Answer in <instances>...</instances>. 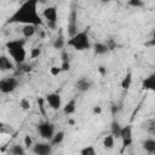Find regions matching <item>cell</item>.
Here are the masks:
<instances>
[{
	"instance_id": "obj_15",
	"label": "cell",
	"mask_w": 155,
	"mask_h": 155,
	"mask_svg": "<svg viewBox=\"0 0 155 155\" xmlns=\"http://www.w3.org/2000/svg\"><path fill=\"white\" fill-rule=\"evenodd\" d=\"M93 51H94L96 54L102 56V54H105L109 51V46L107 44H104V42H96L93 45Z\"/></svg>"
},
{
	"instance_id": "obj_10",
	"label": "cell",
	"mask_w": 155,
	"mask_h": 155,
	"mask_svg": "<svg viewBox=\"0 0 155 155\" xmlns=\"http://www.w3.org/2000/svg\"><path fill=\"white\" fill-rule=\"evenodd\" d=\"M120 138L122 139V143H124L125 147H127V145H130L132 143V126L131 125L121 127Z\"/></svg>"
},
{
	"instance_id": "obj_4",
	"label": "cell",
	"mask_w": 155,
	"mask_h": 155,
	"mask_svg": "<svg viewBox=\"0 0 155 155\" xmlns=\"http://www.w3.org/2000/svg\"><path fill=\"white\" fill-rule=\"evenodd\" d=\"M42 17L46 21L48 28L54 29L57 25V21H58V12H57V7L56 6H47L44 8L42 11Z\"/></svg>"
},
{
	"instance_id": "obj_32",
	"label": "cell",
	"mask_w": 155,
	"mask_h": 155,
	"mask_svg": "<svg viewBox=\"0 0 155 155\" xmlns=\"http://www.w3.org/2000/svg\"><path fill=\"white\" fill-rule=\"evenodd\" d=\"M68 124H69L70 126H74V125H75V121H74L73 119H69V120H68Z\"/></svg>"
},
{
	"instance_id": "obj_1",
	"label": "cell",
	"mask_w": 155,
	"mask_h": 155,
	"mask_svg": "<svg viewBox=\"0 0 155 155\" xmlns=\"http://www.w3.org/2000/svg\"><path fill=\"white\" fill-rule=\"evenodd\" d=\"M39 0H25L7 19V23H21V24H33L42 25L44 21L38 11Z\"/></svg>"
},
{
	"instance_id": "obj_3",
	"label": "cell",
	"mask_w": 155,
	"mask_h": 155,
	"mask_svg": "<svg viewBox=\"0 0 155 155\" xmlns=\"http://www.w3.org/2000/svg\"><path fill=\"white\" fill-rule=\"evenodd\" d=\"M67 46L74 48L75 51H86L91 48V41H90V36H88V30H81V31H76L75 34H73L68 41L65 42Z\"/></svg>"
},
{
	"instance_id": "obj_16",
	"label": "cell",
	"mask_w": 155,
	"mask_h": 155,
	"mask_svg": "<svg viewBox=\"0 0 155 155\" xmlns=\"http://www.w3.org/2000/svg\"><path fill=\"white\" fill-rule=\"evenodd\" d=\"M143 149L149 154H154L155 153V139H153V138L145 139L143 142Z\"/></svg>"
},
{
	"instance_id": "obj_7",
	"label": "cell",
	"mask_w": 155,
	"mask_h": 155,
	"mask_svg": "<svg viewBox=\"0 0 155 155\" xmlns=\"http://www.w3.org/2000/svg\"><path fill=\"white\" fill-rule=\"evenodd\" d=\"M45 101L47 103V105L52 109V110H59L62 108V97L59 93L57 92H51L47 93L45 96Z\"/></svg>"
},
{
	"instance_id": "obj_12",
	"label": "cell",
	"mask_w": 155,
	"mask_h": 155,
	"mask_svg": "<svg viewBox=\"0 0 155 155\" xmlns=\"http://www.w3.org/2000/svg\"><path fill=\"white\" fill-rule=\"evenodd\" d=\"M75 110H76V97L71 98L70 101H68V102L63 105V111H64V114H67V115L74 114Z\"/></svg>"
},
{
	"instance_id": "obj_18",
	"label": "cell",
	"mask_w": 155,
	"mask_h": 155,
	"mask_svg": "<svg viewBox=\"0 0 155 155\" xmlns=\"http://www.w3.org/2000/svg\"><path fill=\"white\" fill-rule=\"evenodd\" d=\"M131 85H132V74L131 73H127L122 78V80L120 82V86H121L122 90H128L131 87Z\"/></svg>"
},
{
	"instance_id": "obj_17",
	"label": "cell",
	"mask_w": 155,
	"mask_h": 155,
	"mask_svg": "<svg viewBox=\"0 0 155 155\" xmlns=\"http://www.w3.org/2000/svg\"><path fill=\"white\" fill-rule=\"evenodd\" d=\"M63 139H64V132L63 131H58V132H54V134L50 139V143L52 144V147H54V145L61 144L63 142Z\"/></svg>"
},
{
	"instance_id": "obj_29",
	"label": "cell",
	"mask_w": 155,
	"mask_h": 155,
	"mask_svg": "<svg viewBox=\"0 0 155 155\" xmlns=\"http://www.w3.org/2000/svg\"><path fill=\"white\" fill-rule=\"evenodd\" d=\"M70 69V63H69V61L68 62H62V64H61V70L62 71H68Z\"/></svg>"
},
{
	"instance_id": "obj_20",
	"label": "cell",
	"mask_w": 155,
	"mask_h": 155,
	"mask_svg": "<svg viewBox=\"0 0 155 155\" xmlns=\"http://www.w3.org/2000/svg\"><path fill=\"white\" fill-rule=\"evenodd\" d=\"M114 144H115V138L113 134H108L104 137L103 139V147L105 149H113L114 148Z\"/></svg>"
},
{
	"instance_id": "obj_9",
	"label": "cell",
	"mask_w": 155,
	"mask_h": 155,
	"mask_svg": "<svg viewBox=\"0 0 155 155\" xmlns=\"http://www.w3.org/2000/svg\"><path fill=\"white\" fill-rule=\"evenodd\" d=\"M15 69V62L7 54H0V71H8Z\"/></svg>"
},
{
	"instance_id": "obj_2",
	"label": "cell",
	"mask_w": 155,
	"mask_h": 155,
	"mask_svg": "<svg viewBox=\"0 0 155 155\" xmlns=\"http://www.w3.org/2000/svg\"><path fill=\"white\" fill-rule=\"evenodd\" d=\"M6 51L8 56L12 58L15 64H23L27 58V50H25V40L24 39H16L8 40L5 44Z\"/></svg>"
},
{
	"instance_id": "obj_33",
	"label": "cell",
	"mask_w": 155,
	"mask_h": 155,
	"mask_svg": "<svg viewBox=\"0 0 155 155\" xmlns=\"http://www.w3.org/2000/svg\"><path fill=\"white\" fill-rule=\"evenodd\" d=\"M101 2H104V4H107V2H110V1H113V0H99Z\"/></svg>"
},
{
	"instance_id": "obj_23",
	"label": "cell",
	"mask_w": 155,
	"mask_h": 155,
	"mask_svg": "<svg viewBox=\"0 0 155 155\" xmlns=\"http://www.w3.org/2000/svg\"><path fill=\"white\" fill-rule=\"evenodd\" d=\"M80 154L81 155H94L96 154V149L92 145H87V147H85V148H82L80 150Z\"/></svg>"
},
{
	"instance_id": "obj_22",
	"label": "cell",
	"mask_w": 155,
	"mask_h": 155,
	"mask_svg": "<svg viewBox=\"0 0 155 155\" xmlns=\"http://www.w3.org/2000/svg\"><path fill=\"white\" fill-rule=\"evenodd\" d=\"M19 107H21L22 110H29L31 108V103L28 98H22L19 101Z\"/></svg>"
},
{
	"instance_id": "obj_6",
	"label": "cell",
	"mask_w": 155,
	"mask_h": 155,
	"mask_svg": "<svg viewBox=\"0 0 155 155\" xmlns=\"http://www.w3.org/2000/svg\"><path fill=\"white\" fill-rule=\"evenodd\" d=\"M18 86V80L16 78H4L0 79V93L8 94L12 93Z\"/></svg>"
},
{
	"instance_id": "obj_31",
	"label": "cell",
	"mask_w": 155,
	"mask_h": 155,
	"mask_svg": "<svg viewBox=\"0 0 155 155\" xmlns=\"http://www.w3.org/2000/svg\"><path fill=\"white\" fill-rule=\"evenodd\" d=\"M98 71H99V74H101V75H103V76L107 74V69H105L103 65H101V67L98 68Z\"/></svg>"
},
{
	"instance_id": "obj_11",
	"label": "cell",
	"mask_w": 155,
	"mask_h": 155,
	"mask_svg": "<svg viewBox=\"0 0 155 155\" xmlns=\"http://www.w3.org/2000/svg\"><path fill=\"white\" fill-rule=\"evenodd\" d=\"M142 88L145 91H154L155 90V75L150 74L142 81Z\"/></svg>"
},
{
	"instance_id": "obj_5",
	"label": "cell",
	"mask_w": 155,
	"mask_h": 155,
	"mask_svg": "<svg viewBox=\"0 0 155 155\" xmlns=\"http://www.w3.org/2000/svg\"><path fill=\"white\" fill-rule=\"evenodd\" d=\"M36 130H38L39 134H40L44 139H46V140H50V139L52 138V136L54 134V132H56L54 125H53L52 122H50V121L40 122V124L38 125Z\"/></svg>"
},
{
	"instance_id": "obj_19",
	"label": "cell",
	"mask_w": 155,
	"mask_h": 155,
	"mask_svg": "<svg viewBox=\"0 0 155 155\" xmlns=\"http://www.w3.org/2000/svg\"><path fill=\"white\" fill-rule=\"evenodd\" d=\"M110 131H111V134L114 136V138H120V132H121V126L119 124V121L114 120L111 122V126H110Z\"/></svg>"
},
{
	"instance_id": "obj_34",
	"label": "cell",
	"mask_w": 155,
	"mask_h": 155,
	"mask_svg": "<svg viewBox=\"0 0 155 155\" xmlns=\"http://www.w3.org/2000/svg\"><path fill=\"white\" fill-rule=\"evenodd\" d=\"M2 130H4V124L0 122V131H2Z\"/></svg>"
},
{
	"instance_id": "obj_25",
	"label": "cell",
	"mask_w": 155,
	"mask_h": 155,
	"mask_svg": "<svg viewBox=\"0 0 155 155\" xmlns=\"http://www.w3.org/2000/svg\"><path fill=\"white\" fill-rule=\"evenodd\" d=\"M128 5L131 7H136V8H140L144 6L143 0H128Z\"/></svg>"
},
{
	"instance_id": "obj_21",
	"label": "cell",
	"mask_w": 155,
	"mask_h": 155,
	"mask_svg": "<svg viewBox=\"0 0 155 155\" xmlns=\"http://www.w3.org/2000/svg\"><path fill=\"white\" fill-rule=\"evenodd\" d=\"M10 153L11 154H15V155H23L25 153L24 148L19 144H13L11 148H10Z\"/></svg>"
},
{
	"instance_id": "obj_8",
	"label": "cell",
	"mask_w": 155,
	"mask_h": 155,
	"mask_svg": "<svg viewBox=\"0 0 155 155\" xmlns=\"http://www.w3.org/2000/svg\"><path fill=\"white\" fill-rule=\"evenodd\" d=\"M52 144L51 143H36L33 144L31 150L36 155H48L52 153Z\"/></svg>"
},
{
	"instance_id": "obj_13",
	"label": "cell",
	"mask_w": 155,
	"mask_h": 155,
	"mask_svg": "<svg viewBox=\"0 0 155 155\" xmlns=\"http://www.w3.org/2000/svg\"><path fill=\"white\" fill-rule=\"evenodd\" d=\"M36 33V25L33 24H23L22 27V34L25 39H29L31 36H34Z\"/></svg>"
},
{
	"instance_id": "obj_24",
	"label": "cell",
	"mask_w": 155,
	"mask_h": 155,
	"mask_svg": "<svg viewBox=\"0 0 155 155\" xmlns=\"http://www.w3.org/2000/svg\"><path fill=\"white\" fill-rule=\"evenodd\" d=\"M64 45H65V41H64V39H63L62 36L57 38V39L53 41V47H54V48H57V50L63 48V47H64Z\"/></svg>"
},
{
	"instance_id": "obj_14",
	"label": "cell",
	"mask_w": 155,
	"mask_h": 155,
	"mask_svg": "<svg viewBox=\"0 0 155 155\" xmlns=\"http://www.w3.org/2000/svg\"><path fill=\"white\" fill-rule=\"evenodd\" d=\"M76 87H78L79 91H81V92H86V91H88V90L92 87V82H91L88 79H86V78H81V79L78 80V82H76Z\"/></svg>"
},
{
	"instance_id": "obj_27",
	"label": "cell",
	"mask_w": 155,
	"mask_h": 155,
	"mask_svg": "<svg viewBox=\"0 0 155 155\" xmlns=\"http://www.w3.org/2000/svg\"><path fill=\"white\" fill-rule=\"evenodd\" d=\"M61 71H62V70H61V67L53 65V67H51V68H50V74H51V75H53V76H57Z\"/></svg>"
},
{
	"instance_id": "obj_26",
	"label": "cell",
	"mask_w": 155,
	"mask_h": 155,
	"mask_svg": "<svg viewBox=\"0 0 155 155\" xmlns=\"http://www.w3.org/2000/svg\"><path fill=\"white\" fill-rule=\"evenodd\" d=\"M23 143H24V145L27 147V148H31L33 147V139H31V137L29 136V134H25L24 136V139H23Z\"/></svg>"
},
{
	"instance_id": "obj_30",
	"label": "cell",
	"mask_w": 155,
	"mask_h": 155,
	"mask_svg": "<svg viewBox=\"0 0 155 155\" xmlns=\"http://www.w3.org/2000/svg\"><path fill=\"white\" fill-rule=\"evenodd\" d=\"M102 111H103V109H102L101 105H94V107L92 108V113H93L94 115H101Z\"/></svg>"
},
{
	"instance_id": "obj_28",
	"label": "cell",
	"mask_w": 155,
	"mask_h": 155,
	"mask_svg": "<svg viewBox=\"0 0 155 155\" xmlns=\"http://www.w3.org/2000/svg\"><path fill=\"white\" fill-rule=\"evenodd\" d=\"M40 53H41V50L38 48V47H34V48H31V51H30V57H31V58H38V57L40 56Z\"/></svg>"
}]
</instances>
